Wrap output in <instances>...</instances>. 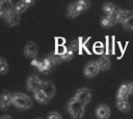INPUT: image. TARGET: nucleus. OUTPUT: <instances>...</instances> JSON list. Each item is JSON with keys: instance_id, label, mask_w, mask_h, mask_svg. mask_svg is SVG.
<instances>
[{"instance_id": "obj_1", "label": "nucleus", "mask_w": 133, "mask_h": 119, "mask_svg": "<svg viewBox=\"0 0 133 119\" xmlns=\"http://www.w3.org/2000/svg\"><path fill=\"white\" fill-rule=\"evenodd\" d=\"M12 105L19 109L27 110L32 107V100L28 95L18 92L12 94Z\"/></svg>"}, {"instance_id": "obj_2", "label": "nucleus", "mask_w": 133, "mask_h": 119, "mask_svg": "<svg viewBox=\"0 0 133 119\" xmlns=\"http://www.w3.org/2000/svg\"><path fill=\"white\" fill-rule=\"evenodd\" d=\"M84 107L85 106L75 97L68 102V111L73 118H81L84 114Z\"/></svg>"}, {"instance_id": "obj_3", "label": "nucleus", "mask_w": 133, "mask_h": 119, "mask_svg": "<svg viewBox=\"0 0 133 119\" xmlns=\"http://www.w3.org/2000/svg\"><path fill=\"white\" fill-rule=\"evenodd\" d=\"M43 81L37 77V76H34V75H31L28 77L27 81H26V85H27V89L31 92H34L38 89H42L43 87Z\"/></svg>"}, {"instance_id": "obj_4", "label": "nucleus", "mask_w": 133, "mask_h": 119, "mask_svg": "<svg viewBox=\"0 0 133 119\" xmlns=\"http://www.w3.org/2000/svg\"><path fill=\"white\" fill-rule=\"evenodd\" d=\"M75 98H77L81 103H83L84 106H86L88 103V101L91 98V92L88 88H81L78 89L74 95Z\"/></svg>"}, {"instance_id": "obj_5", "label": "nucleus", "mask_w": 133, "mask_h": 119, "mask_svg": "<svg viewBox=\"0 0 133 119\" xmlns=\"http://www.w3.org/2000/svg\"><path fill=\"white\" fill-rule=\"evenodd\" d=\"M99 70H100V67H99L97 61H89L85 65L84 70H83V73H84V76L86 78H92V77H95V76L98 75Z\"/></svg>"}, {"instance_id": "obj_6", "label": "nucleus", "mask_w": 133, "mask_h": 119, "mask_svg": "<svg viewBox=\"0 0 133 119\" xmlns=\"http://www.w3.org/2000/svg\"><path fill=\"white\" fill-rule=\"evenodd\" d=\"M14 9L11 0H0V17L5 19V17Z\"/></svg>"}, {"instance_id": "obj_7", "label": "nucleus", "mask_w": 133, "mask_h": 119, "mask_svg": "<svg viewBox=\"0 0 133 119\" xmlns=\"http://www.w3.org/2000/svg\"><path fill=\"white\" fill-rule=\"evenodd\" d=\"M5 22L9 26H16L20 23V13L14 8L6 17H5Z\"/></svg>"}, {"instance_id": "obj_8", "label": "nucleus", "mask_w": 133, "mask_h": 119, "mask_svg": "<svg viewBox=\"0 0 133 119\" xmlns=\"http://www.w3.org/2000/svg\"><path fill=\"white\" fill-rule=\"evenodd\" d=\"M12 103V95L6 91H4L1 95V98H0V107L3 111L7 110L8 107Z\"/></svg>"}, {"instance_id": "obj_9", "label": "nucleus", "mask_w": 133, "mask_h": 119, "mask_svg": "<svg viewBox=\"0 0 133 119\" xmlns=\"http://www.w3.org/2000/svg\"><path fill=\"white\" fill-rule=\"evenodd\" d=\"M24 53L28 58H34L37 54V46L33 41H29L24 49Z\"/></svg>"}, {"instance_id": "obj_10", "label": "nucleus", "mask_w": 133, "mask_h": 119, "mask_svg": "<svg viewBox=\"0 0 133 119\" xmlns=\"http://www.w3.org/2000/svg\"><path fill=\"white\" fill-rule=\"evenodd\" d=\"M42 90L47 94V96L49 98H52L55 94V91H56V88L54 86V84L50 81H45L43 83V87H42Z\"/></svg>"}, {"instance_id": "obj_11", "label": "nucleus", "mask_w": 133, "mask_h": 119, "mask_svg": "<svg viewBox=\"0 0 133 119\" xmlns=\"http://www.w3.org/2000/svg\"><path fill=\"white\" fill-rule=\"evenodd\" d=\"M96 116L98 118H108L110 116V109L108 106L102 103L96 109Z\"/></svg>"}, {"instance_id": "obj_12", "label": "nucleus", "mask_w": 133, "mask_h": 119, "mask_svg": "<svg viewBox=\"0 0 133 119\" xmlns=\"http://www.w3.org/2000/svg\"><path fill=\"white\" fill-rule=\"evenodd\" d=\"M116 107L122 112H128L130 110V102H129L128 98L116 97Z\"/></svg>"}, {"instance_id": "obj_13", "label": "nucleus", "mask_w": 133, "mask_h": 119, "mask_svg": "<svg viewBox=\"0 0 133 119\" xmlns=\"http://www.w3.org/2000/svg\"><path fill=\"white\" fill-rule=\"evenodd\" d=\"M81 13V10L79 9L78 5L76 2H73L69 5L68 10H66V14L69 18H76L77 16H79Z\"/></svg>"}, {"instance_id": "obj_14", "label": "nucleus", "mask_w": 133, "mask_h": 119, "mask_svg": "<svg viewBox=\"0 0 133 119\" xmlns=\"http://www.w3.org/2000/svg\"><path fill=\"white\" fill-rule=\"evenodd\" d=\"M97 63L100 67V70H108L109 67H110V60L107 56L105 55H102L98 60H97Z\"/></svg>"}, {"instance_id": "obj_15", "label": "nucleus", "mask_w": 133, "mask_h": 119, "mask_svg": "<svg viewBox=\"0 0 133 119\" xmlns=\"http://www.w3.org/2000/svg\"><path fill=\"white\" fill-rule=\"evenodd\" d=\"M33 94H34V98H35L39 103L46 105V103H48V101L50 100V98L47 96V94H46L42 89H38V90L34 91Z\"/></svg>"}, {"instance_id": "obj_16", "label": "nucleus", "mask_w": 133, "mask_h": 119, "mask_svg": "<svg viewBox=\"0 0 133 119\" xmlns=\"http://www.w3.org/2000/svg\"><path fill=\"white\" fill-rule=\"evenodd\" d=\"M133 14L132 11L130 10H125V9H119V12H118V16H117V23H121V24H124L131 16Z\"/></svg>"}, {"instance_id": "obj_17", "label": "nucleus", "mask_w": 133, "mask_h": 119, "mask_svg": "<svg viewBox=\"0 0 133 119\" xmlns=\"http://www.w3.org/2000/svg\"><path fill=\"white\" fill-rule=\"evenodd\" d=\"M130 89H129V84H123L121 85V87L118 88L117 91V96L116 97H124V98H128V96L130 95Z\"/></svg>"}, {"instance_id": "obj_18", "label": "nucleus", "mask_w": 133, "mask_h": 119, "mask_svg": "<svg viewBox=\"0 0 133 119\" xmlns=\"http://www.w3.org/2000/svg\"><path fill=\"white\" fill-rule=\"evenodd\" d=\"M115 24V22L110 18V16H108V14H106L105 17H103L102 18V20H101V25L103 26V27H105V28H109V27H111V26H113Z\"/></svg>"}, {"instance_id": "obj_19", "label": "nucleus", "mask_w": 133, "mask_h": 119, "mask_svg": "<svg viewBox=\"0 0 133 119\" xmlns=\"http://www.w3.org/2000/svg\"><path fill=\"white\" fill-rule=\"evenodd\" d=\"M74 53H75V50L70 46V47L66 48V51L61 55V57H62V59H63L64 61H69V60H71V59L73 58Z\"/></svg>"}, {"instance_id": "obj_20", "label": "nucleus", "mask_w": 133, "mask_h": 119, "mask_svg": "<svg viewBox=\"0 0 133 119\" xmlns=\"http://www.w3.org/2000/svg\"><path fill=\"white\" fill-rule=\"evenodd\" d=\"M76 3H77V5H78L79 9L81 10V12L85 11V10L89 7V4H90L89 0H77Z\"/></svg>"}, {"instance_id": "obj_21", "label": "nucleus", "mask_w": 133, "mask_h": 119, "mask_svg": "<svg viewBox=\"0 0 133 119\" xmlns=\"http://www.w3.org/2000/svg\"><path fill=\"white\" fill-rule=\"evenodd\" d=\"M115 8H116L115 5L112 4V3H110V2H107V3H105L103 5V10L105 11L106 14H110L111 12H113L115 10Z\"/></svg>"}, {"instance_id": "obj_22", "label": "nucleus", "mask_w": 133, "mask_h": 119, "mask_svg": "<svg viewBox=\"0 0 133 119\" xmlns=\"http://www.w3.org/2000/svg\"><path fill=\"white\" fill-rule=\"evenodd\" d=\"M27 7H28V5L25 3V2H23V1H20V2H18L16 5H15V9L19 12V13H22V12H24L26 9H27Z\"/></svg>"}, {"instance_id": "obj_23", "label": "nucleus", "mask_w": 133, "mask_h": 119, "mask_svg": "<svg viewBox=\"0 0 133 119\" xmlns=\"http://www.w3.org/2000/svg\"><path fill=\"white\" fill-rule=\"evenodd\" d=\"M7 70H8V64H7V62L5 61L4 58H1L0 59V72L2 75H4V73L7 72Z\"/></svg>"}, {"instance_id": "obj_24", "label": "nucleus", "mask_w": 133, "mask_h": 119, "mask_svg": "<svg viewBox=\"0 0 133 119\" xmlns=\"http://www.w3.org/2000/svg\"><path fill=\"white\" fill-rule=\"evenodd\" d=\"M124 25V27L126 28V29H129V30H133V14L123 24Z\"/></svg>"}, {"instance_id": "obj_25", "label": "nucleus", "mask_w": 133, "mask_h": 119, "mask_svg": "<svg viewBox=\"0 0 133 119\" xmlns=\"http://www.w3.org/2000/svg\"><path fill=\"white\" fill-rule=\"evenodd\" d=\"M65 51H66V47L64 44H56V49H55V53L56 54L62 55Z\"/></svg>"}, {"instance_id": "obj_26", "label": "nucleus", "mask_w": 133, "mask_h": 119, "mask_svg": "<svg viewBox=\"0 0 133 119\" xmlns=\"http://www.w3.org/2000/svg\"><path fill=\"white\" fill-rule=\"evenodd\" d=\"M48 119H61V115L57 112H51L48 115Z\"/></svg>"}, {"instance_id": "obj_27", "label": "nucleus", "mask_w": 133, "mask_h": 119, "mask_svg": "<svg viewBox=\"0 0 133 119\" xmlns=\"http://www.w3.org/2000/svg\"><path fill=\"white\" fill-rule=\"evenodd\" d=\"M23 2H25L27 5H28V7L29 6H32L33 4H34V0H22Z\"/></svg>"}, {"instance_id": "obj_28", "label": "nucleus", "mask_w": 133, "mask_h": 119, "mask_svg": "<svg viewBox=\"0 0 133 119\" xmlns=\"http://www.w3.org/2000/svg\"><path fill=\"white\" fill-rule=\"evenodd\" d=\"M39 61H41V60H36V59H33V60L31 61V65H34V66H36V67H37V65L39 64Z\"/></svg>"}, {"instance_id": "obj_29", "label": "nucleus", "mask_w": 133, "mask_h": 119, "mask_svg": "<svg viewBox=\"0 0 133 119\" xmlns=\"http://www.w3.org/2000/svg\"><path fill=\"white\" fill-rule=\"evenodd\" d=\"M129 89H130V93L133 94V82L129 83Z\"/></svg>"}, {"instance_id": "obj_30", "label": "nucleus", "mask_w": 133, "mask_h": 119, "mask_svg": "<svg viewBox=\"0 0 133 119\" xmlns=\"http://www.w3.org/2000/svg\"><path fill=\"white\" fill-rule=\"evenodd\" d=\"M5 118H11V116H7V115H6V116H2V117H1V119H5Z\"/></svg>"}]
</instances>
